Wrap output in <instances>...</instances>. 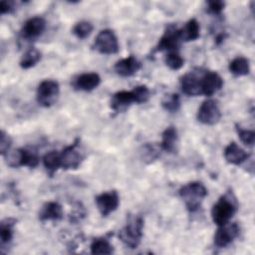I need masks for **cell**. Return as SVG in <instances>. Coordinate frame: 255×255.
I'll use <instances>...</instances> for the list:
<instances>
[{
    "label": "cell",
    "instance_id": "obj_1",
    "mask_svg": "<svg viewBox=\"0 0 255 255\" xmlns=\"http://www.w3.org/2000/svg\"><path fill=\"white\" fill-rule=\"evenodd\" d=\"M179 195L189 212H195L207 195L206 187L199 181H192L179 189Z\"/></svg>",
    "mask_w": 255,
    "mask_h": 255
},
{
    "label": "cell",
    "instance_id": "obj_2",
    "mask_svg": "<svg viewBox=\"0 0 255 255\" xmlns=\"http://www.w3.org/2000/svg\"><path fill=\"white\" fill-rule=\"evenodd\" d=\"M143 219L141 216H133L129 218L128 223L120 230V240L128 248H136L142 238Z\"/></svg>",
    "mask_w": 255,
    "mask_h": 255
},
{
    "label": "cell",
    "instance_id": "obj_3",
    "mask_svg": "<svg viewBox=\"0 0 255 255\" xmlns=\"http://www.w3.org/2000/svg\"><path fill=\"white\" fill-rule=\"evenodd\" d=\"M236 211L237 204L235 200L231 199L229 194H225L212 206L211 217L217 226H222L230 221Z\"/></svg>",
    "mask_w": 255,
    "mask_h": 255
},
{
    "label": "cell",
    "instance_id": "obj_4",
    "mask_svg": "<svg viewBox=\"0 0 255 255\" xmlns=\"http://www.w3.org/2000/svg\"><path fill=\"white\" fill-rule=\"evenodd\" d=\"M60 87L58 82L54 80H44L37 88V102L44 108L53 106L59 97Z\"/></svg>",
    "mask_w": 255,
    "mask_h": 255
},
{
    "label": "cell",
    "instance_id": "obj_5",
    "mask_svg": "<svg viewBox=\"0 0 255 255\" xmlns=\"http://www.w3.org/2000/svg\"><path fill=\"white\" fill-rule=\"evenodd\" d=\"M94 48L104 55L117 54L120 51V45L115 32L111 29L102 30L95 39Z\"/></svg>",
    "mask_w": 255,
    "mask_h": 255
},
{
    "label": "cell",
    "instance_id": "obj_6",
    "mask_svg": "<svg viewBox=\"0 0 255 255\" xmlns=\"http://www.w3.org/2000/svg\"><path fill=\"white\" fill-rule=\"evenodd\" d=\"M5 156L7 164L11 167L28 166L30 168H34L39 163L38 155L26 148H18L8 152Z\"/></svg>",
    "mask_w": 255,
    "mask_h": 255
},
{
    "label": "cell",
    "instance_id": "obj_7",
    "mask_svg": "<svg viewBox=\"0 0 255 255\" xmlns=\"http://www.w3.org/2000/svg\"><path fill=\"white\" fill-rule=\"evenodd\" d=\"M197 120L203 125L213 126L217 124L221 119V112L218 104L214 100L204 101L198 109Z\"/></svg>",
    "mask_w": 255,
    "mask_h": 255
},
{
    "label": "cell",
    "instance_id": "obj_8",
    "mask_svg": "<svg viewBox=\"0 0 255 255\" xmlns=\"http://www.w3.org/2000/svg\"><path fill=\"white\" fill-rule=\"evenodd\" d=\"M240 233V227L237 223H226L218 226L214 234V245L218 248L227 247L231 244Z\"/></svg>",
    "mask_w": 255,
    "mask_h": 255
},
{
    "label": "cell",
    "instance_id": "obj_9",
    "mask_svg": "<svg viewBox=\"0 0 255 255\" xmlns=\"http://www.w3.org/2000/svg\"><path fill=\"white\" fill-rule=\"evenodd\" d=\"M180 32L174 25H169L166 27L163 35L160 37L156 47L155 52L167 50L169 52H176L180 44Z\"/></svg>",
    "mask_w": 255,
    "mask_h": 255
},
{
    "label": "cell",
    "instance_id": "obj_10",
    "mask_svg": "<svg viewBox=\"0 0 255 255\" xmlns=\"http://www.w3.org/2000/svg\"><path fill=\"white\" fill-rule=\"evenodd\" d=\"M95 201L101 215L106 217L119 207L120 197L116 190H112L99 194L96 196Z\"/></svg>",
    "mask_w": 255,
    "mask_h": 255
},
{
    "label": "cell",
    "instance_id": "obj_11",
    "mask_svg": "<svg viewBox=\"0 0 255 255\" xmlns=\"http://www.w3.org/2000/svg\"><path fill=\"white\" fill-rule=\"evenodd\" d=\"M201 95L211 97L221 90L223 80L216 72H206L200 79Z\"/></svg>",
    "mask_w": 255,
    "mask_h": 255
},
{
    "label": "cell",
    "instance_id": "obj_12",
    "mask_svg": "<svg viewBox=\"0 0 255 255\" xmlns=\"http://www.w3.org/2000/svg\"><path fill=\"white\" fill-rule=\"evenodd\" d=\"M77 141L65 147L61 152V167L63 169H76L80 166L83 156L77 149Z\"/></svg>",
    "mask_w": 255,
    "mask_h": 255
},
{
    "label": "cell",
    "instance_id": "obj_13",
    "mask_svg": "<svg viewBox=\"0 0 255 255\" xmlns=\"http://www.w3.org/2000/svg\"><path fill=\"white\" fill-rule=\"evenodd\" d=\"M46 28V21L40 16L32 17L28 19L22 27L21 35L23 38L32 40L36 39L43 34Z\"/></svg>",
    "mask_w": 255,
    "mask_h": 255
},
{
    "label": "cell",
    "instance_id": "obj_14",
    "mask_svg": "<svg viewBox=\"0 0 255 255\" xmlns=\"http://www.w3.org/2000/svg\"><path fill=\"white\" fill-rule=\"evenodd\" d=\"M140 62L133 56H128L118 61L115 65V71L121 77H130L140 69Z\"/></svg>",
    "mask_w": 255,
    "mask_h": 255
},
{
    "label": "cell",
    "instance_id": "obj_15",
    "mask_svg": "<svg viewBox=\"0 0 255 255\" xmlns=\"http://www.w3.org/2000/svg\"><path fill=\"white\" fill-rule=\"evenodd\" d=\"M250 156V153L242 149L236 142L231 141L224 148V158L226 161L233 165H240L246 161Z\"/></svg>",
    "mask_w": 255,
    "mask_h": 255
},
{
    "label": "cell",
    "instance_id": "obj_16",
    "mask_svg": "<svg viewBox=\"0 0 255 255\" xmlns=\"http://www.w3.org/2000/svg\"><path fill=\"white\" fill-rule=\"evenodd\" d=\"M100 84L101 77L97 73H84L75 79L73 86L76 90L91 92L97 89Z\"/></svg>",
    "mask_w": 255,
    "mask_h": 255
},
{
    "label": "cell",
    "instance_id": "obj_17",
    "mask_svg": "<svg viewBox=\"0 0 255 255\" xmlns=\"http://www.w3.org/2000/svg\"><path fill=\"white\" fill-rule=\"evenodd\" d=\"M200 79L193 73L185 74L180 80V87L183 94L190 97L201 95Z\"/></svg>",
    "mask_w": 255,
    "mask_h": 255
},
{
    "label": "cell",
    "instance_id": "obj_18",
    "mask_svg": "<svg viewBox=\"0 0 255 255\" xmlns=\"http://www.w3.org/2000/svg\"><path fill=\"white\" fill-rule=\"evenodd\" d=\"M63 218V208L61 204L56 201H49L46 202L40 212H39V219L41 221H59Z\"/></svg>",
    "mask_w": 255,
    "mask_h": 255
},
{
    "label": "cell",
    "instance_id": "obj_19",
    "mask_svg": "<svg viewBox=\"0 0 255 255\" xmlns=\"http://www.w3.org/2000/svg\"><path fill=\"white\" fill-rule=\"evenodd\" d=\"M134 102V97L131 91H120L113 95L111 100V108L117 112H123Z\"/></svg>",
    "mask_w": 255,
    "mask_h": 255
},
{
    "label": "cell",
    "instance_id": "obj_20",
    "mask_svg": "<svg viewBox=\"0 0 255 255\" xmlns=\"http://www.w3.org/2000/svg\"><path fill=\"white\" fill-rule=\"evenodd\" d=\"M178 135L174 127L166 128L161 134L160 148L168 153H174L177 150Z\"/></svg>",
    "mask_w": 255,
    "mask_h": 255
},
{
    "label": "cell",
    "instance_id": "obj_21",
    "mask_svg": "<svg viewBox=\"0 0 255 255\" xmlns=\"http://www.w3.org/2000/svg\"><path fill=\"white\" fill-rule=\"evenodd\" d=\"M179 32H180L181 41H185V42L195 41L200 36L199 23L197 22L196 19L192 18L185 23L183 28L179 29Z\"/></svg>",
    "mask_w": 255,
    "mask_h": 255
},
{
    "label": "cell",
    "instance_id": "obj_22",
    "mask_svg": "<svg viewBox=\"0 0 255 255\" xmlns=\"http://www.w3.org/2000/svg\"><path fill=\"white\" fill-rule=\"evenodd\" d=\"M228 69L230 73L236 77L247 76L250 72L249 60L244 57H236L229 63Z\"/></svg>",
    "mask_w": 255,
    "mask_h": 255
},
{
    "label": "cell",
    "instance_id": "obj_23",
    "mask_svg": "<svg viewBox=\"0 0 255 255\" xmlns=\"http://www.w3.org/2000/svg\"><path fill=\"white\" fill-rule=\"evenodd\" d=\"M43 164L47 172L52 176L61 167V155L57 150L47 152L43 157Z\"/></svg>",
    "mask_w": 255,
    "mask_h": 255
},
{
    "label": "cell",
    "instance_id": "obj_24",
    "mask_svg": "<svg viewBox=\"0 0 255 255\" xmlns=\"http://www.w3.org/2000/svg\"><path fill=\"white\" fill-rule=\"evenodd\" d=\"M41 56H42V54L38 49H36L34 47L30 48L23 55V57L20 61V67L24 70H27V69H30V68L36 66L39 63V61L41 60Z\"/></svg>",
    "mask_w": 255,
    "mask_h": 255
},
{
    "label": "cell",
    "instance_id": "obj_25",
    "mask_svg": "<svg viewBox=\"0 0 255 255\" xmlns=\"http://www.w3.org/2000/svg\"><path fill=\"white\" fill-rule=\"evenodd\" d=\"M16 223L14 218H6L1 222L0 227V239H1V246L2 248L5 245H8L13 238V226Z\"/></svg>",
    "mask_w": 255,
    "mask_h": 255
},
{
    "label": "cell",
    "instance_id": "obj_26",
    "mask_svg": "<svg viewBox=\"0 0 255 255\" xmlns=\"http://www.w3.org/2000/svg\"><path fill=\"white\" fill-rule=\"evenodd\" d=\"M92 254H112L114 247L106 238H96L90 246Z\"/></svg>",
    "mask_w": 255,
    "mask_h": 255
},
{
    "label": "cell",
    "instance_id": "obj_27",
    "mask_svg": "<svg viewBox=\"0 0 255 255\" xmlns=\"http://www.w3.org/2000/svg\"><path fill=\"white\" fill-rule=\"evenodd\" d=\"M161 107L169 113H176L180 108L179 96L174 93L165 95L161 101Z\"/></svg>",
    "mask_w": 255,
    "mask_h": 255
},
{
    "label": "cell",
    "instance_id": "obj_28",
    "mask_svg": "<svg viewBox=\"0 0 255 255\" xmlns=\"http://www.w3.org/2000/svg\"><path fill=\"white\" fill-rule=\"evenodd\" d=\"M93 24L89 21H80L78 22L74 27H73V34L78 38V39H86L88 38L91 33L93 32Z\"/></svg>",
    "mask_w": 255,
    "mask_h": 255
},
{
    "label": "cell",
    "instance_id": "obj_29",
    "mask_svg": "<svg viewBox=\"0 0 255 255\" xmlns=\"http://www.w3.org/2000/svg\"><path fill=\"white\" fill-rule=\"evenodd\" d=\"M164 63L169 69H171L173 71H176V70H179L183 66L184 60L177 53V51L176 52H169L164 58Z\"/></svg>",
    "mask_w": 255,
    "mask_h": 255
},
{
    "label": "cell",
    "instance_id": "obj_30",
    "mask_svg": "<svg viewBox=\"0 0 255 255\" xmlns=\"http://www.w3.org/2000/svg\"><path fill=\"white\" fill-rule=\"evenodd\" d=\"M131 92L133 94L135 104H144L150 98V91L145 85L136 86Z\"/></svg>",
    "mask_w": 255,
    "mask_h": 255
},
{
    "label": "cell",
    "instance_id": "obj_31",
    "mask_svg": "<svg viewBox=\"0 0 255 255\" xmlns=\"http://www.w3.org/2000/svg\"><path fill=\"white\" fill-rule=\"evenodd\" d=\"M236 130L240 140L247 146H253L255 141V132L251 129H246L236 125Z\"/></svg>",
    "mask_w": 255,
    "mask_h": 255
},
{
    "label": "cell",
    "instance_id": "obj_32",
    "mask_svg": "<svg viewBox=\"0 0 255 255\" xmlns=\"http://www.w3.org/2000/svg\"><path fill=\"white\" fill-rule=\"evenodd\" d=\"M11 144H12L11 137L4 130H1V133H0V153L3 156H5L9 152Z\"/></svg>",
    "mask_w": 255,
    "mask_h": 255
},
{
    "label": "cell",
    "instance_id": "obj_33",
    "mask_svg": "<svg viewBox=\"0 0 255 255\" xmlns=\"http://www.w3.org/2000/svg\"><path fill=\"white\" fill-rule=\"evenodd\" d=\"M225 3L220 0H213L207 2V12L212 15H219L223 11Z\"/></svg>",
    "mask_w": 255,
    "mask_h": 255
},
{
    "label": "cell",
    "instance_id": "obj_34",
    "mask_svg": "<svg viewBox=\"0 0 255 255\" xmlns=\"http://www.w3.org/2000/svg\"><path fill=\"white\" fill-rule=\"evenodd\" d=\"M14 10V5L13 2L11 1H1L0 3V12L2 15L4 14H9L12 13Z\"/></svg>",
    "mask_w": 255,
    "mask_h": 255
}]
</instances>
